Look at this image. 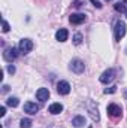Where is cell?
I'll return each mask as SVG.
<instances>
[{"label": "cell", "instance_id": "23", "mask_svg": "<svg viewBox=\"0 0 127 128\" xmlns=\"http://www.w3.org/2000/svg\"><path fill=\"white\" fill-rule=\"evenodd\" d=\"M5 115H6V107L2 106V107H0V116H5Z\"/></svg>", "mask_w": 127, "mask_h": 128}, {"label": "cell", "instance_id": "22", "mask_svg": "<svg viewBox=\"0 0 127 128\" xmlns=\"http://www.w3.org/2000/svg\"><path fill=\"white\" fill-rule=\"evenodd\" d=\"M90 2H91V3L94 4L97 9H100V8H102V3H100V2H97V0H90Z\"/></svg>", "mask_w": 127, "mask_h": 128}, {"label": "cell", "instance_id": "2", "mask_svg": "<svg viewBox=\"0 0 127 128\" xmlns=\"http://www.w3.org/2000/svg\"><path fill=\"white\" fill-rule=\"evenodd\" d=\"M69 68H70L73 73L81 74V73H84V70H85V64H84V61H81V60H72Z\"/></svg>", "mask_w": 127, "mask_h": 128}, {"label": "cell", "instance_id": "17", "mask_svg": "<svg viewBox=\"0 0 127 128\" xmlns=\"http://www.w3.org/2000/svg\"><path fill=\"white\" fill-rule=\"evenodd\" d=\"M20 127H21V128H30V127H32V121H30V119H27V118H26V119H21Z\"/></svg>", "mask_w": 127, "mask_h": 128}, {"label": "cell", "instance_id": "10", "mask_svg": "<svg viewBox=\"0 0 127 128\" xmlns=\"http://www.w3.org/2000/svg\"><path fill=\"white\" fill-rule=\"evenodd\" d=\"M24 112L29 113V115H36L39 112V106L36 103H32V101H27L24 104Z\"/></svg>", "mask_w": 127, "mask_h": 128}, {"label": "cell", "instance_id": "11", "mask_svg": "<svg viewBox=\"0 0 127 128\" xmlns=\"http://www.w3.org/2000/svg\"><path fill=\"white\" fill-rule=\"evenodd\" d=\"M36 97H37L39 101H46V100L49 98V91H48L46 88H39V90L36 91Z\"/></svg>", "mask_w": 127, "mask_h": 128}, {"label": "cell", "instance_id": "19", "mask_svg": "<svg viewBox=\"0 0 127 128\" xmlns=\"http://www.w3.org/2000/svg\"><path fill=\"white\" fill-rule=\"evenodd\" d=\"M115 91H117V86H111V88H106L103 92H105V94H114Z\"/></svg>", "mask_w": 127, "mask_h": 128}, {"label": "cell", "instance_id": "14", "mask_svg": "<svg viewBox=\"0 0 127 128\" xmlns=\"http://www.w3.org/2000/svg\"><path fill=\"white\" fill-rule=\"evenodd\" d=\"M72 124H73V127H76V128L82 127V125L85 124V118H84V116H75V118L72 119Z\"/></svg>", "mask_w": 127, "mask_h": 128}, {"label": "cell", "instance_id": "25", "mask_svg": "<svg viewBox=\"0 0 127 128\" xmlns=\"http://www.w3.org/2000/svg\"><path fill=\"white\" fill-rule=\"evenodd\" d=\"M126 16H127V12H126Z\"/></svg>", "mask_w": 127, "mask_h": 128}, {"label": "cell", "instance_id": "20", "mask_svg": "<svg viewBox=\"0 0 127 128\" xmlns=\"http://www.w3.org/2000/svg\"><path fill=\"white\" fill-rule=\"evenodd\" d=\"M2 24H3V28H2V30H3V33H8V32H9V24H8L5 20L2 21Z\"/></svg>", "mask_w": 127, "mask_h": 128}, {"label": "cell", "instance_id": "4", "mask_svg": "<svg viewBox=\"0 0 127 128\" xmlns=\"http://www.w3.org/2000/svg\"><path fill=\"white\" fill-rule=\"evenodd\" d=\"M87 106H88V112H90V116H91V119H93L94 122H99V121H100V115H99V109H97L96 103L90 100V101L87 103Z\"/></svg>", "mask_w": 127, "mask_h": 128}, {"label": "cell", "instance_id": "7", "mask_svg": "<svg viewBox=\"0 0 127 128\" xmlns=\"http://www.w3.org/2000/svg\"><path fill=\"white\" fill-rule=\"evenodd\" d=\"M114 78H115V72H114L112 68H108V70H105V72L102 73L100 82H102V84H109V82L114 80Z\"/></svg>", "mask_w": 127, "mask_h": 128}, {"label": "cell", "instance_id": "9", "mask_svg": "<svg viewBox=\"0 0 127 128\" xmlns=\"http://www.w3.org/2000/svg\"><path fill=\"white\" fill-rule=\"evenodd\" d=\"M85 20H87V16H85L84 14H72V15L69 16V21H70L72 24H75V26H79V24L85 22Z\"/></svg>", "mask_w": 127, "mask_h": 128}, {"label": "cell", "instance_id": "1", "mask_svg": "<svg viewBox=\"0 0 127 128\" xmlns=\"http://www.w3.org/2000/svg\"><path fill=\"white\" fill-rule=\"evenodd\" d=\"M126 22L124 21H117L115 22V27H114V36H115V40H121L126 34Z\"/></svg>", "mask_w": 127, "mask_h": 128}, {"label": "cell", "instance_id": "15", "mask_svg": "<svg viewBox=\"0 0 127 128\" xmlns=\"http://www.w3.org/2000/svg\"><path fill=\"white\" fill-rule=\"evenodd\" d=\"M6 104H8L9 107H17V106L20 104V100H18L17 97H9V98L6 100Z\"/></svg>", "mask_w": 127, "mask_h": 128}, {"label": "cell", "instance_id": "13", "mask_svg": "<svg viewBox=\"0 0 127 128\" xmlns=\"http://www.w3.org/2000/svg\"><path fill=\"white\" fill-rule=\"evenodd\" d=\"M67 37H69V32H67L66 28H60L58 32L55 33V39H57L58 42H66Z\"/></svg>", "mask_w": 127, "mask_h": 128}, {"label": "cell", "instance_id": "27", "mask_svg": "<svg viewBox=\"0 0 127 128\" xmlns=\"http://www.w3.org/2000/svg\"><path fill=\"white\" fill-rule=\"evenodd\" d=\"M126 52H127V49H126Z\"/></svg>", "mask_w": 127, "mask_h": 128}, {"label": "cell", "instance_id": "3", "mask_svg": "<svg viewBox=\"0 0 127 128\" xmlns=\"http://www.w3.org/2000/svg\"><path fill=\"white\" fill-rule=\"evenodd\" d=\"M18 49H20L21 54H29V52L33 49V42L30 40V39H23V40H20Z\"/></svg>", "mask_w": 127, "mask_h": 128}, {"label": "cell", "instance_id": "6", "mask_svg": "<svg viewBox=\"0 0 127 128\" xmlns=\"http://www.w3.org/2000/svg\"><path fill=\"white\" fill-rule=\"evenodd\" d=\"M17 57H18V52H17V49H15L14 46H12V48H6L5 52H3V58H5L8 63H12Z\"/></svg>", "mask_w": 127, "mask_h": 128}, {"label": "cell", "instance_id": "18", "mask_svg": "<svg viewBox=\"0 0 127 128\" xmlns=\"http://www.w3.org/2000/svg\"><path fill=\"white\" fill-rule=\"evenodd\" d=\"M81 40H82V34H81V33H76V34L73 36V43H75V45H79Z\"/></svg>", "mask_w": 127, "mask_h": 128}, {"label": "cell", "instance_id": "16", "mask_svg": "<svg viewBox=\"0 0 127 128\" xmlns=\"http://www.w3.org/2000/svg\"><path fill=\"white\" fill-rule=\"evenodd\" d=\"M114 8H115V10H118V12H127L126 3H123V2L115 3V4H114Z\"/></svg>", "mask_w": 127, "mask_h": 128}, {"label": "cell", "instance_id": "12", "mask_svg": "<svg viewBox=\"0 0 127 128\" xmlns=\"http://www.w3.org/2000/svg\"><path fill=\"white\" fill-rule=\"evenodd\" d=\"M48 112L52 113V115H58V113L63 112V104H60V103H52V104L49 106Z\"/></svg>", "mask_w": 127, "mask_h": 128}, {"label": "cell", "instance_id": "24", "mask_svg": "<svg viewBox=\"0 0 127 128\" xmlns=\"http://www.w3.org/2000/svg\"><path fill=\"white\" fill-rule=\"evenodd\" d=\"M9 91V86L8 85H3V92H8Z\"/></svg>", "mask_w": 127, "mask_h": 128}, {"label": "cell", "instance_id": "8", "mask_svg": "<svg viewBox=\"0 0 127 128\" xmlns=\"http://www.w3.org/2000/svg\"><path fill=\"white\" fill-rule=\"evenodd\" d=\"M57 92L61 94V96H67L70 92V84L66 82V80H60L57 84Z\"/></svg>", "mask_w": 127, "mask_h": 128}, {"label": "cell", "instance_id": "21", "mask_svg": "<svg viewBox=\"0 0 127 128\" xmlns=\"http://www.w3.org/2000/svg\"><path fill=\"white\" fill-rule=\"evenodd\" d=\"M8 73H11V74H14V73H15V66H12V64H9V66H8Z\"/></svg>", "mask_w": 127, "mask_h": 128}, {"label": "cell", "instance_id": "26", "mask_svg": "<svg viewBox=\"0 0 127 128\" xmlns=\"http://www.w3.org/2000/svg\"><path fill=\"white\" fill-rule=\"evenodd\" d=\"M106 2H109V0H106Z\"/></svg>", "mask_w": 127, "mask_h": 128}, {"label": "cell", "instance_id": "5", "mask_svg": "<svg viewBox=\"0 0 127 128\" xmlns=\"http://www.w3.org/2000/svg\"><path fill=\"white\" fill-rule=\"evenodd\" d=\"M108 115L111 116V118H121V115H123V110H121V107L118 106V104H109L108 106Z\"/></svg>", "mask_w": 127, "mask_h": 128}]
</instances>
